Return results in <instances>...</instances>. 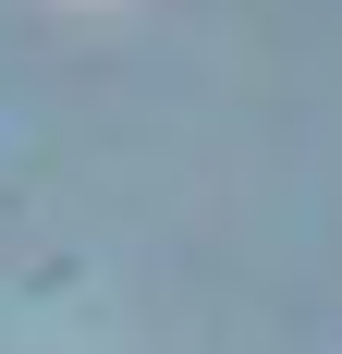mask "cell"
Returning <instances> with one entry per match:
<instances>
[]
</instances>
